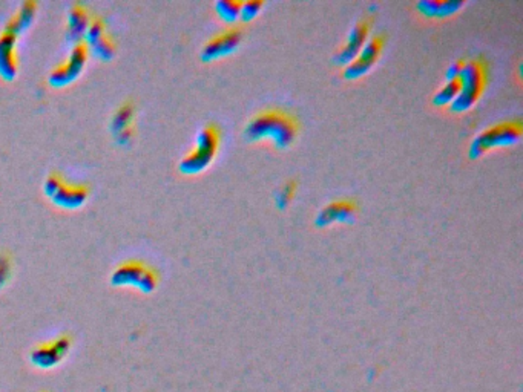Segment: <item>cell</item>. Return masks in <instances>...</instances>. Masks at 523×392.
Instances as JSON below:
<instances>
[{"label":"cell","instance_id":"obj_3","mask_svg":"<svg viewBox=\"0 0 523 392\" xmlns=\"http://www.w3.org/2000/svg\"><path fill=\"white\" fill-rule=\"evenodd\" d=\"M43 192L53 204L62 208H78L86 203L90 189L86 184L68 179L60 172H49L43 181Z\"/></svg>","mask_w":523,"mask_h":392},{"label":"cell","instance_id":"obj_8","mask_svg":"<svg viewBox=\"0 0 523 392\" xmlns=\"http://www.w3.org/2000/svg\"><path fill=\"white\" fill-rule=\"evenodd\" d=\"M522 134V122L520 120H508V122H500L492 125L491 127L480 132L472 143V154L480 155L488 152L492 147L504 146L512 143Z\"/></svg>","mask_w":523,"mask_h":392},{"label":"cell","instance_id":"obj_10","mask_svg":"<svg viewBox=\"0 0 523 392\" xmlns=\"http://www.w3.org/2000/svg\"><path fill=\"white\" fill-rule=\"evenodd\" d=\"M243 31H244V28L239 23L229 25L224 29H221L219 33L214 34L204 43L201 55H203V58L206 60H212V58H217L230 51H234L235 46L239 43L241 37H243Z\"/></svg>","mask_w":523,"mask_h":392},{"label":"cell","instance_id":"obj_11","mask_svg":"<svg viewBox=\"0 0 523 392\" xmlns=\"http://www.w3.org/2000/svg\"><path fill=\"white\" fill-rule=\"evenodd\" d=\"M384 43H385L384 36L378 34L375 37H371L368 42L361 48V51L351 58V62L347 65L344 74L347 77H356L367 73L368 69L379 60L382 49H384Z\"/></svg>","mask_w":523,"mask_h":392},{"label":"cell","instance_id":"obj_5","mask_svg":"<svg viewBox=\"0 0 523 392\" xmlns=\"http://www.w3.org/2000/svg\"><path fill=\"white\" fill-rule=\"evenodd\" d=\"M89 58V48L85 42L74 43L69 49V53L65 60L57 63L48 80L54 88H63L69 83H73L78 75L83 73V69Z\"/></svg>","mask_w":523,"mask_h":392},{"label":"cell","instance_id":"obj_4","mask_svg":"<svg viewBox=\"0 0 523 392\" xmlns=\"http://www.w3.org/2000/svg\"><path fill=\"white\" fill-rule=\"evenodd\" d=\"M160 280L158 271L142 259H126L110 275V284L115 287H133L142 293H152Z\"/></svg>","mask_w":523,"mask_h":392},{"label":"cell","instance_id":"obj_21","mask_svg":"<svg viewBox=\"0 0 523 392\" xmlns=\"http://www.w3.org/2000/svg\"><path fill=\"white\" fill-rule=\"evenodd\" d=\"M13 275V259L8 251H0V288H4Z\"/></svg>","mask_w":523,"mask_h":392},{"label":"cell","instance_id":"obj_12","mask_svg":"<svg viewBox=\"0 0 523 392\" xmlns=\"http://www.w3.org/2000/svg\"><path fill=\"white\" fill-rule=\"evenodd\" d=\"M19 37L0 31V77L5 80H14L19 73V53H17Z\"/></svg>","mask_w":523,"mask_h":392},{"label":"cell","instance_id":"obj_20","mask_svg":"<svg viewBox=\"0 0 523 392\" xmlns=\"http://www.w3.org/2000/svg\"><path fill=\"white\" fill-rule=\"evenodd\" d=\"M218 11L226 18H235L243 11V2L241 0H223L218 4Z\"/></svg>","mask_w":523,"mask_h":392},{"label":"cell","instance_id":"obj_17","mask_svg":"<svg viewBox=\"0 0 523 392\" xmlns=\"http://www.w3.org/2000/svg\"><path fill=\"white\" fill-rule=\"evenodd\" d=\"M462 88H464V75L462 74H452L450 77L448 82L440 88V90L437 92V103H448L451 100H457V97L462 92Z\"/></svg>","mask_w":523,"mask_h":392},{"label":"cell","instance_id":"obj_14","mask_svg":"<svg viewBox=\"0 0 523 392\" xmlns=\"http://www.w3.org/2000/svg\"><path fill=\"white\" fill-rule=\"evenodd\" d=\"M37 16V2L34 0H25L19 5L16 11L6 18L4 25V31L11 33L14 36H20L25 33L26 29L31 28Z\"/></svg>","mask_w":523,"mask_h":392},{"label":"cell","instance_id":"obj_23","mask_svg":"<svg viewBox=\"0 0 523 392\" xmlns=\"http://www.w3.org/2000/svg\"><path fill=\"white\" fill-rule=\"evenodd\" d=\"M420 6H424L430 14H447V13L455 11L456 8L460 6V4H456V2H436V0H433V2L420 4Z\"/></svg>","mask_w":523,"mask_h":392},{"label":"cell","instance_id":"obj_7","mask_svg":"<svg viewBox=\"0 0 523 392\" xmlns=\"http://www.w3.org/2000/svg\"><path fill=\"white\" fill-rule=\"evenodd\" d=\"M73 346V337L69 334H58L54 339L40 341L29 353L31 364L40 369H51L66 359Z\"/></svg>","mask_w":523,"mask_h":392},{"label":"cell","instance_id":"obj_2","mask_svg":"<svg viewBox=\"0 0 523 392\" xmlns=\"http://www.w3.org/2000/svg\"><path fill=\"white\" fill-rule=\"evenodd\" d=\"M221 143V130L218 125L207 123L200 130L194 147L180 161L183 174H198L212 163Z\"/></svg>","mask_w":523,"mask_h":392},{"label":"cell","instance_id":"obj_25","mask_svg":"<svg viewBox=\"0 0 523 392\" xmlns=\"http://www.w3.org/2000/svg\"><path fill=\"white\" fill-rule=\"evenodd\" d=\"M42 392H48V391H42Z\"/></svg>","mask_w":523,"mask_h":392},{"label":"cell","instance_id":"obj_1","mask_svg":"<svg viewBox=\"0 0 523 392\" xmlns=\"http://www.w3.org/2000/svg\"><path fill=\"white\" fill-rule=\"evenodd\" d=\"M298 130L299 122L294 114L281 107H269L254 115L246 127V134L250 139L270 138L278 146L286 147L294 142Z\"/></svg>","mask_w":523,"mask_h":392},{"label":"cell","instance_id":"obj_19","mask_svg":"<svg viewBox=\"0 0 523 392\" xmlns=\"http://www.w3.org/2000/svg\"><path fill=\"white\" fill-rule=\"evenodd\" d=\"M108 33V25H106V20L103 16L100 14H94L93 17H90V22H89V26L86 29V34H85V43L89 45L93 43L94 40H97L98 37H102L103 34Z\"/></svg>","mask_w":523,"mask_h":392},{"label":"cell","instance_id":"obj_15","mask_svg":"<svg viewBox=\"0 0 523 392\" xmlns=\"http://www.w3.org/2000/svg\"><path fill=\"white\" fill-rule=\"evenodd\" d=\"M371 23H373V17H362L359 22L355 25V28L351 29V33L347 38V42L344 43V46L339 49V60L343 62H348L350 58H353L359 51L361 48L364 46L367 36L370 33Z\"/></svg>","mask_w":523,"mask_h":392},{"label":"cell","instance_id":"obj_24","mask_svg":"<svg viewBox=\"0 0 523 392\" xmlns=\"http://www.w3.org/2000/svg\"><path fill=\"white\" fill-rule=\"evenodd\" d=\"M263 5L264 4L261 2V0H249V2H243V11H241V16L252 17L254 14L258 13V9Z\"/></svg>","mask_w":523,"mask_h":392},{"label":"cell","instance_id":"obj_16","mask_svg":"<svg viewBox=\"0 0 523 392\" xmlns=\"http://www.w3.org/2000/svg\"><path fill=\"white\" fill-rule=\"evenodd\" d=\"M358 212V203L355 199H336L327 204L319 213V224H331L336 221H348Z\"/></svg>","mask_w":523,"mask_h":392},{"label":"cell","instance_id":"obj_18","mask_svg":"<svg viewBox=\"0 0 523 392\" xmlns=\"http://www.w3.org/2000/svg\"><path fill=\"white\" fill-rule=\"evenodd\" d=\"M88 48H89V51H93L97 57L103 58V60H110L117 53V42L113 36L106 33L102 37L94 40L93 43H89Z\"/></svg>","mask_w":523,"mask_h":392},{"label":"cell","instance_id":"obj_22","mask_svg":"<svg viewBox=\"0 0 523 392\" xmlns=\"http://www.w3.org/2000/svg\"><path fill=\"white\" fill-rule=\"evenodd\" d=\"M296 190H298L296 179H287L286 183L281 186V189H279V195H278L279 204L283 207L290 204L291 201H294L295 195H296Z\"/></svg>","mask_w":523,"mask_h":392},{"label":"cell","instance_id":"obj_13","mask_svg":"<svg viewBox=\"0 0 523 392\" xmlns=\"http://www.w3.org/2000/svg\"><path fill=\"white\" fill-rule=\"evenodd\" d=\"M90 13L89 8L82 4V2H76L71 5L68 11V17H66V29H65V36L68 42L78 43V42H85V34L86 29L89 26L90 22Z\"/></svg>","mask_w":523,"mask_h":392},{"label":"cell","instance_id":"obj_9","mask_svg":"<svg viewBox=\"0 0 523 392\" xmlns=\"http://www.w3.org/2000/svg\"><path fill=\"white\" fill-rule=\"evenodd\" d=\"M110 132L120 146H130L135 139V103L128 98L120 103L110 117Z\"/></svg>","mask_w":523,"mask_h":392},{"label":"cell","instance_id":"obj_6","mask_svg":"<svg viewBox=\"0 0 523 392\" xmlns=\"http://www.w3.org/2000/svg\"><path fill=\"white\" fill-rule=\"evenodd\" d=\"M462 75H464V88L455 103L457 109H467L484 94L488 80V65L484 58L471 60Z\"/></svg>","mask_w":523,"mask_h":392}]
</instances>
